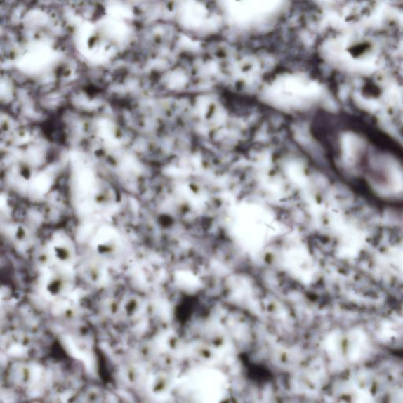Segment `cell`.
I'll return each mask as SVG.
<instances>
[{"label": "cell", "instance_id": "6da1fadb", "mask_svg": "<svg viewBox=\"0 0 403 403\" xmlns=\"http://www.w3.org/2000/svg\"><path fill=\"white\" fill-rule=\"evenodd\" d=\"M333 122L328 155L338 178L375 207L403 211V146L355 116H337Z\"/></svg>", "mask_w": 403, "mask_h": 403}]
</instances>
